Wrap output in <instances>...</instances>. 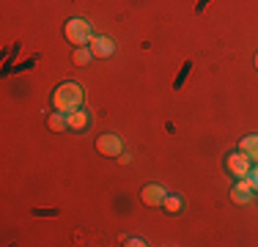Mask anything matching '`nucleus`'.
Segmentation results:
<instances>
[{"label":"nucleus","mask_w":258,"mask_h":247,"mask_svg":"<svg viewBox=\"0 0 258 247\" xmlns=\"http://www.w3.org/2000/svg\"><path fill=\"white\" fill-rule=\"evenodd\" d=\"M85 104V91L83 85L77 83H60L58 88L52 91V107L63 110V113H72V110H80Z\"/></svg>","instance_id":"f257e3e1"},{"label":"nucleus","mask_w":258,"mask_h":247,"mask_svg":"<svg viewBox=\"0 0 258 247\" xmlns=\"http://www.w3.org/2000/svg\"><path fill=\"white\" fill-rule=\"evenodd\" d=\"M63 33H66V39H69V44H75V47H88L91 39H94V28H91V22L83 20V17H72V20L63 25Z\"/></svg>","instance_id":"f03ea898"},{"label":"nucleus","mask_w":258,"mask_h":247,"mask_svg":"<svg viewBox=\"0 0 258 247\" xmlns=\"http://www.w3.org/2000/svg\"><path fill=\"white\" fill-rule=\"evenodd\" d=\"M250 168H253V159H250L244 151H233V154L225 157V170H228L231 176H236V178L250 176Z\"/></svg>","instance_id":"7ed1b4c3"},{"label":"nucleus","mask_w":258,"mask_h":247,"mask_svg":"<svg viewBox=\"0 0 258 247\" xmlns=\"http://www.w3.org/2000/svg\"><path fill=\"white\" fill-rule=\"evenodd\" d=\"M96 151L104 154V157H118V154L124 151V143H121V138H118V135L104 132L102 138L96 140Z\"/></svg>","instance_id":"20e7f679"},{"label":"nucleus","mask_w":258,"mask_h":247,"mask_svg":"<svg viewBox=\"0 0 258 247\" xmlns=\"http://www.w3.org/2000/svg\"><path fill=\"white\" fill-rule=\"evenodd\" d=\"M253 195H255V190H253V184H250V178L244 176V178H236V184H233V190H231V198H233V203H250L253 201Z\"/></svg>","instance_id":"39448f33"},{"label":"nucleus","mask_w":258,"mask_h":247,"mask_svg":"<svg viewBox=\"0 0 258 247\" xmlns=\"http://www.w3.org/2000/svg\"><path fill=\"white\" fill-rule=\"evenodd\" d=\"M91 52H94V58H110V55L115 52V44L110 36H94L91 39Z\"/></svg>","instance_id":"423d86ee"},{"label":"nucleus","mask_w":258,"mask_h":247,"mask_svg":"<svg viewBox=\"0 0 258 247\" xmlns=\"http://www.w3.org/2000/svg\"><path fill=\"white\" fill-rule=\"evenodd\" d=\"M165 195L168 193H165V187H159V184H149V187H143V193H140L146 206H162Z\"/></svg>","instance_id":"0eeeda50"},{"label":"nucleus","mask_w":258,"mask_h":247,"mask_svg":"<svg viewBox=\"0 0 258 247\" xmlns=\"http://www.w3.org/2000/svg\"><path fill=\"white\" fill-rule=\"evenodd\" d=\"M66 118H69V129H72V132H83V129H88V124H91L88 110H83V107L66 113Z\"/></svg>","instance_id":"6e6552de"},{"label":"nucleus","mask_w":258,"mask_h":247,"mask_svg":"<svg viewBox=\"0 0 258 247\" xmlns=\"http://www.w3.org/2000/svg\"><path fill=\"white\" fill-rule=\"evenodd\" d=\"M47 127H50V132H63V129H69V118L63 110H52L47 115Z\"/></svg>","instance_id":"1a4fd4ad"},{"label":"nucleus","mask_w":258,"mask_h":247,"mask_svg":"<svg viewBox=\"0 0 258 247\" xmlns=\"http://www.w3.org/2000/svg\"><path fill=\"white\" fill-rule=\"evenodd\" d=\"M239 151H244L253 162H258V135H247L239 140Z\"/></svg>","instance_id":"9d476101"},{"label":"nucleus","mask_w":258,"mask_h":247,"mask_svg":"<svg viewBox=\"0 0 258 247\" xmlns=\"http://www.w3.org/2000/svg\"><path fill=\"white\" fill-rule=\"evenodd\" d=\"M162 209H165V212H170V214H176V212H181V209H184V201L179 195H165Z\"/></svg>","instance_id":"9b49d317"},{"label":"nucleus","mask_w":258,"mask_h":247,"mask_svg":"<svg viewBox=\"0 0 258 247\" xmlns=\"http://www.w3.org/2000/svg\"><path fill=\"white\" fill-rule=\"evenodd\" d=\"M91 58H94V52H91V47H75V55H72V60H75L77 66H85Z\"/></svg>","instance_id":"f8f14e48"},{"label":"nucleus","mask_w":258,"mask_h":247,"mask_svg":"<svg viewBox=\"0 0 258 247\" xmlns=\"http://www.w3.org/2000/svg\"><path fill=\"white\" fill-rule=\"evenodd\" d=\"M250 184H253V190H255V193H258V162H253V168H250Z\"/></svg>","instance_id":"ddd939ff"},{"label":"nucleus","mask_w":258,"mask_h":247,"mask_svg":"<svg viewBox=\"0 0 258 247\" xmlns=\"http://www.w3.org/2000/svg\"><path fill=\"white\" fill-rule=\"evenodd\" d=\"M126 244H129V247H143L146 242H143L140 236H129V239H126Z\"/></svg>","instance_id":"4468645a"},{"label":"nucleus","mask_w":258,"mask_h":247,"mask_svg":"<svg viewBox=\"0 0 258 247\" xmlns=\"http://www.w3.org/2000/svg\"><path fill=\"white\" fill-rule=\"evenodd\" d=\"M115 159H118L121 165H129V162H132V154H124V151H121V154H118V157H115Z\"/></svg>","instance_id":"2eb2a0df"},{"label":"nucleus","mask_w":258,"mask_h":247,"mask_svg":"<svg viewBox=\"0 0 258 247\" xmlns=\"http://www.w3.org/2000/svg\"><path fill=\"white\" fill-rule=\"evenodd\" d=\"M255 66H258V52H255Z\"/></svg>","instance_id":"dca6fc26"}]
</instances>
